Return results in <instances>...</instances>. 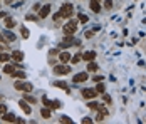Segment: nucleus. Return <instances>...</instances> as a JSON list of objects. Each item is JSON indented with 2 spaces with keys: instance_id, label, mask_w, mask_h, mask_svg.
<instances>
[{
  "instance_id": "nucleus-1",
  "label": "nucleus",
  "mask_w": 146,
  "mask_h": 124,
  "mask_svg": "<svg viewBox=\"0 0 146 124\" xmlns=\"http://www.w3.org/2000/svg\"><path fill=\"white\" fill-rule=\"evenodd\" d=\"M14 87L17 89V91H22V92H30V91H32V84H30V82H24L22 79L15 81Z\"/></svg>"
},
{
  "instance_id": "nucleus-2",
  "label": "nucleus",
  "mask_w": 146,
  "mask_h": 124,
  "mask_svg": "<svg viewBox=\"0 0 146 124\" xmlns=\"http://www.w3.org/2000/svg\"><path fill=\"white\" fill-rule=\"evenodd\" d=\"M72 10H74V7L67 2V3H64V5L60 7V12H59V14H60L62 19H69V17H72Z\"/></svg>"
},
{
  "instance_id": "nucleus-3",
  "label": "nucleus",
  "mask_w": 146,
  "mask_h": 124,
  "mask_svg": "<svg viewBox=\"0 0 146 124\" xmlns=\"http://www.w3.org/2000/svg\"><path fill=\"white\" fill-rule=\"evenodd\" d=\"M71 72V67L67 66V64H57V66H54V74H57V76H67Z\"/></svg>"
},
{
  "instance_id": "nucleus-4",
  "label": "nucleus",
  "mask_w": 146,
  "mask_h": 124,
  "mask_svg": "<svg viewBox=\"0 0 146 124\" xmlns=\"http://www.w3.org/2000/svg\"><path fill=\"white\" fill-rule=\"evenodd\" d=\"M42 102H44L45 107H49V109H60L62 107V104H60V101H50V99H47V97H42Z\"/></svg>"
},
{
  "instance_id": "nucleus-5",
  "label": "nucleus",
  "mask_w": 146,
  "mask_h": 124,
  "mask_svg": "<svg viewBox=\"0 0 146 124\" xmlns=\"http://www.w3.org/2000/svg\"><path fill=\"white\" fill-rule=\"evenodd\" d=\"M77 22L76 20H67V24L64 25V34H76V30H77Z\"/></svg>"
},
{
  "instance_id": "nucleus-6",
  "label": "nucleus",
  "mask_w": 146,
  "mask_h": 124,
  "mask_svg": "<svg viewBox=\"0 0 146 124\" xmlns=\"http://www.w3.org/2000/svg\"><path fill=\"white\" fill-rule=\"evenodd\" d=\"M89 77H88V72H79V74H76L72 77V82L79 84V82H86Z\"/></svg>"
},
{
  "instance_id": "nucleus-7",
  "label": "nucleus",
  "mask_w": 146,
  "mask_h": 124,
  "mask_svg": "<svg viewBox=\"0 0 146 124\" xmlns=\"http://www.w3.org/2000/svg\"><path fill=\"white\" fill-rule=\"evenodd\" d=\"M82 97L84 99H94V97L98 96V91L96 89H82Z\"/></svg>"
},
{
  "instance_id": "nucleus-8",
  "label": "nucleus",
  "mask_w": 146,
  "mask_h": 124,
  "mask_svg": "<svg viewBox=\"0 0 146 124\" xmlns=\"http://www.w3.org/2000/svg\"><path fill=\"white\" fill-rule=\"evenodd\" d=\"M19 106H20V109L24 111L27 116H29L30 112H32V107H30V104L25 101V99H22V101H19Z\"/></svg>"
},
{
  "instance_id": "nucleus-9",
  "label": "nucleus",
  "mask_w": 146,
  "mask_h": 124,
  "mask_svg": "<svg viewBox=\"0 0 146 124\" xmlns=\"http://www.w3.org/2000/svg\"><path fill=\"white\" fill-rule=\"evenodd\" d=\"M59 60H60L62 64H67V62H71V52H69V50H64V52H60V54H59Z\"/></svg>"
},
{
  "instance_id": "nucleus-10",
  "label": "nucleus",
  "mask_w": 146,
  "mask_h": 124,
  "mask_svg": "<svg viewBox=\"0 0 146 124\" xmlns=\"http://www.w3.org/2000/svg\"><path fill=\"white\" fill-rule=\"evenodd\" d=\"M49 14H50V5L45 3L44 7H40V10H39V19H45Z\"/></svg>"
},
{
  "instance_id": "nucleus-11",
  "label": "nucleus",
  "mask_w": 146,
  "mask_h": 124,
  "mask_svg": "<svg viewBox=\"0 0 146 124\" xmlns=\"http://www.w3.org/2000/svg\"><path fill=\"white\" fill-rule=\"evenodd\" d=\"M99 112H98V116H96V121H98V123H101V121H104V117H108V109H106V107H99Z\"/></svg>"
},
{
  "instance_id": "nucleus-12",
  "label": "nucleus",
  "mask_w": 146,
  "mask_h": 124,
  "mask_svg": "<svg viewBox=\"0 0 146 124\" xmlns=\"http://www.w3.org/2000/svg\"><path fill=\"white\" fill-rule=\"evenodd\" d=\"M2 119H3L5 123H17V116H15L14 112H5V114L2 116Z\"/></svg>"
},
{
  "instance_id": "nucleus-13",
  "label": "nucleus",
  "mask_w": 146,
  "mask_h": 124,
  "mask_svg": "<svg viewBox=\"0 0 146 124\" xmlns=\"http://www.w3.org/2000/svg\"><path fill=\"white\" fill-rule=\"evenodd\" d=\"M10 59H12L14 62H20V60L24 59V52H22V50H14V52L10 54Z\"/></svg>"
},
{
  "instance_id": "nucleus-14",
  "label": "nucleus",
  "mask_w": 146,
  "mask_h": 124,
  "mask_svg": "<svg viewBox=\"0 0 146 124\" xmlns=\"http://www.w3.org/2000/svg\"><path fill=\"white\" fill-rule=\"evenodd\" d=\"M15 24H17V22H15L12 17H9V15H7V17H5V20H3V25H5L7 29H10V30L15 27Z\"/></svg>"
},
{
  "instance_id": "nucleus-15",
  "label": "nucleus",
  "mask_w": 146,
  "mask_h": 124,
  "mask_svg": "<svg viewBox=\"0 0 146 124\" xmlns=\"http://www.w3.org/2000/svg\"><path fill=\"white\" fill-rule=\"evenodd\" d=\"M82 59H84V60H88V62H91V60H94V59H96V52H94V50H88V52H84V54H82Z\"/></svg>"
},
{
  "instance_id": "nucleus-16",
  "label": "nucleus",
  "mask_w": 146,
  "mask_h": 124,
  "mask_svg": "<svg viewBox=\"0 0 146 124\" xmlns=\"http://www.w3.org/2000/svg\"><path fill=\"white\" fill-rule=\"evenodd\" d=\"M3 37L7 39V42H14L15 40V34L14 32H10V29H7V30L3 32Z\"/></svg>"
},
{
  "instance_id": "nucleus-17",
  "label": "nucleus",
  "mask_w": 146,
  "mask_h": 124,
  "mask_svg": "<svg viewBox=\"0 0 146 124\" xmlns=\"http://www.w3.org/2000/svg\"><path fill=\"white\" fill-rule=\"evenodd\" d=\"M91 10H92L94 14H99V12H101V5H99V2L91 0Z\"/></svg>"
},
{
  "instance_id": "nucleus-18",
  "label": "nucleus",
  "mask_w": 146,
  "mask_h": 124,
  "mask_svg": "<svg viewBox=\"0 0 146 124\" xmlns=\"http://www.w3.org/2000/svg\"><path fill=\"white\" fill-rule=\"evenodd\" d=\"M54 86H56V87H60V89H64L66 92H69V86H67V82H64V81H56Z\"/></svg>"
},
{
  "instance_id": "nucleus-19",
  "label": "nucleus",
  "mask_w": 146,
  "mask_h": 124,
  "mask_svg": "<svg viewBox=\"0 0 146 124\" xmlns=\"http://www.w3.org/2000/svg\"><path fill=\"white\" fill-rule=\"evenodd\" d=\"M14 70H15V64H5V66H3V72H5V74H10V76H12Z\"/></svg>"
},
{
  "instance_id": "nucleus-20",
  "label": "nucleus",
  "mask_w": 146,
  "mask_h": 124,
  "mask_svg": "<svg viewBox=\"0 0 146 124\" xmlns=\"http://www.w3.org/2000/svg\"><path fill=\"white\" fill-rule=\"evenodd\" d=\"M9 60H10V54H7V52L2 50V52H0V62L5 64V62H9Z\"/></svg>"
},
{
  "instance_id": "nucleus-21",
  "label": "nucleus",
  "mask_w": 146,
  "mask_h": 124,
  "mask_svg": "<svg viewBox=\"0 0 146 124\" xmlns=\"http://www.w3.org/2000/svg\"><path fill=\"white\" fill-rule=\"evenodd\" d=\"M24 99H25V101H27L29 104H37V99H35L34 96H30V94H27V92L24 94Z\"/></svg>"
},
{
  "instance_id": "nucleus-22",
  "label": "nucleus",
  "mask_w": 146,
  "mask_h": 124,
  "mask_svg": "<svg viewBox=\"0 0 146 124\" xmlns=\"http://www.w3.org/2000/svg\"><path fill=\"white\" fill-rule=\"evenodd\" d=\"M88 107L89 109H99V107H101V104H99V102H96V101H89L88 102Z\"/></svg>"
},
{
  "instance_id": "nucleus-23",
  "label": "nucleus",
  "mask_w": 146,
  "mask_h": 124,
  "mask_svg": "<svg viewBox=\"0 0 146 124\" xmlns=\"http://www.w3.org/2000/svg\"><path fill=\"white\" fill-rule=\"evenodd\" d=\"M96 70H98V64L94 60H91L88 64V72H96Z\"/></svg>"
},
{
  "instance_id": "nucleus-24",
  "label": "nucleus",
  "mask_w": 146,
  "mask_h": 124,
  "mask_svg": "<svg viewBox=\"0 0 146 124\" xmlns=\"http://www.w3.org/2000/svg\"><path fill=\"white\" fill-rule=\"evenodd\" d=\"M81 59H82V54H81V50H79V52L74 55V57H71V64H77Z\"/></svg>"
},
{
  "instance_id": "nucleus-25",
  "label": "nucleus",
  "mask_w": 146,
  "mask_h": 124,
  "mask_svg": "<svg viewBox=\"0 0 146 124\" xmlns=\"http://www.w3.org/2000/svg\"><path fill=\"white\" fill-rule=\"evenodd\" d=\"M94 89L98 91V94H104V91H106V87H104V84H102V81H101V82H98V86H96Z\"/></svg>"
},
{
  "instance_id": "nucleus-26",
  "label": "nucleus",
  "mask_w": 146,
  "mask_h": 124,
  "mask_svg": "<svg viewBox=\"0 0 146 124\" xmlns=\"http://www.w3.org/2000/svg\"><path fill=\"white\" fill-rule=\"evenodd\" d=\"M40 116H42L44 119H49V117H50V109H49V107H44V109L40 111Z\"/></svg>"
},
{
  "instance_id": "nucleus-27",
  "label": "nucleus",
  "mask_w": 146,
  "mask_h": 124,
  "mask_svg": "<svg viewBox=\"0 0 146 124\" xmlns=\"http://www.w3.org/2000/svg\"><path fill=\"white\" fill-rule=\"evenodd\" d=\"M20 34H22V39H25V40L29 39V35H30V32L27 30V27H22V29H20Z\"/></svg>"
},
{
  "instance_id": "nucleus-28",
  "label": "nucleus",
  "mask_w": 146,
  "mask_h": 124,
  "mask_svg": "<svg viewBox=\"0 0 146 124\" xmlns=\"http://www.w3.org/2000/svg\"><path fill=\"white\" fill-rule=\"evenodd\" d=\"M12 77H15V79H25V72H12Z\"/></svg>"
},
{
  "instance_id": "nucleus-29",
  "label": "nucleus",
  "mask_w": 146,
  "mask_h": 124,
  "mask_svg": "<svg viewBox=\"0 0 146 124\" xmlns=\"http://www.w3.org/2000/svg\"><path fill=\"white\" fill-rule=\"evenodd\" d=\"M88 20H89V19H88V15H82V14H79V22H81V24H86Z\"/></svg>"
},
{
  "instance_id": "nucleus-30",
  "label": "nucleus",
  "mask_w": 146,
  "mask_h": 124,
  "mask_svg": "<svg viewBox=\"0 0 146 124\" xmlns=\"http://www.w3.org/2000/svg\"><path fill=\"white\" fill-rule=\"evenodd\" d=\"M5 112H7V106H5V104H0V117H2Z\"/></svg>"
},
{
  "instance_id": "nucleus-31",
  "label": "nucleus",
  "mask_w": 146,
  "mask_h": 124,
  "mask_svg": "<svg viewBox=\"0 0 146 124\" xmlns=\"http://www.w3.org/2000/svg\"><path fill=\"white\" fill-rule=\"evenodd\" d=\"M102 99H104V102H108V104H111V102H113L111 96H108V94H102Z\"/></svg>"
},
{
  "instance_id": "nucleus-32",
  "label": "nucleus",
  "mask_w": 146,
  "mask_h": 124,
  "mask_svg": "<svg viewBox=\"0 0 146 124\" xmlns=\"http://www.w3.org/2000/svg\"><path fill=\"white\" fill-rule=\"evenodd\" d=\"M111 7H113V2H111V0H106V2H104V9H108V10H109Z\"/></svg>"
},
{
  "instance_id": "nucleus-33",
  "label": "nucleus",
  "mask_w": 146,
  "mask_h": 124,
  "mask_svg": "<svg viewBox=\"0 0 146 124\" xmlns=\"http://www.w3.org/2000/svg\"><path fill=\"white\" fill-rule=\"evenodd\" d=\"M59 121H60V123H72L67 116H60V119H59Z\"/></svg>"
},
{
  "instance_id": "nucleus-34",
  "label": "nucleus",
  "mask_w": 146,
  "mask_h": 124,
  "mask_svg": "<svg viewBox=\"0 0 146 124\" xmlns=\"http://www.w3.org/2000/svg\"><path fill=\"white\" fill-rule=\"evenodd\" d=\"M91 79H92L94 82H101V81L104 79V77H102V76H94V77H91Z\"/></svg>"
},
{
  "instance_id": "nucleus-35",
  "label": "nucleus",
  "mask_w": 146,
  "mask_h": 124,
  "mask_svg": "<svg viewBox=\"0 0 146 124\" xmlns=\"http://www.w3.org/2000/svg\"><path fill=\"white\" fill-rule=\"evenodd\" d=\"M0 44H3V45H7V44H9V42H7V39L3 37V34L0 35Z\"/></svg>"
},
{
  "instance_id": "nucleus-36",
  "label": "nucleus",
  "mask_w": 146,
  "mask_h": 124,
  "mask_svg": "<svg viewBox=\"0 0 146 124\" xmlns=\"http://www.w3.org/2000/svg\"><path fill=\"white\" fill-rule=\"evenodd\" d=\"M82 123H84V124H91V123H94V121H92L91 117H84V119H82Z\"/></svg>"
},
{
  "instance_id": "nucleus-37",
  "label": "nucleus",
  "mask_w": 146,
  "mask_h": 124,
  "mask_svg": "<svg viewBox=\"0 0 146 124\" xmlns=\"http://www.w3.org/2000/svg\"><path fill=\"white\" fill-rule=\"evenodd\" d=\"M92 35H94V30H88V32H86V37H88V39H91Z\"/></svg>"
},
{
  "instance_id": "nucleus-38",
  "label": "nucleus",
  "mask_w": 146,
  "mask_h": 124,
  "mask_svg": "<svg viewBox=\"0 0 146 124\" xmlns=\"http://www.w3.org/2000/svg\"><path fill=\"white\" fill-rule=\"evenodd\" d=\"M2 50H9V49H7V45H3V44H0V52H2Z\"/></svg>"
},
{
  "instance_id": "nucleus-39",
  "label": "nucleus",
  "mask_w": 146,
  "mask_h": 124,
  "mask_svg": "<svg viewBox=\"0 0 146 124\" xmlns=\"http://www.w3.org/2000/svg\"><path fill=\"white\" fill-rule=\"evenodd\" d=\"M59 19H62L60 14H59V12H57V14H54V20H59Z\"/></svg>"
},
{
  "instance_id": "nucleus-40",
  "label": "nucleus",
  "mask_w": 146,
  "mask_h": 124,
  "mask_svg": "<svg viewBox=\"0 0 146 124\" xmlns=\"http://www.w3.org/2000/svg\"><path fill=\"white\" fill-rule=\"evenodd\" d=\"M27 20H37V17H34V15H27Z\"/></svg>"
},
{
  "instance_id": "nucleus-41",
  "label": "nucleus",
  "mask_w": 146,
  "mask_h": 124,
  "mask_svg": "<svg viewBox=\"0 0 146 124\" xmlns=\"http://www.w3.org/2000/svg\"><path fill=\"white\" fill-rule=\"evenodd\" d=\"M94 2H99V0H94Z\"/></svg>"
}]
</instances>
